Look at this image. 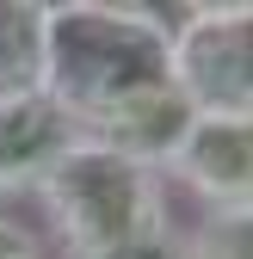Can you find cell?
Returning <instances> with one entry per match:
<instances>
[{
  "label": "cell",
  "mask_w": 253,
  "mask_h": 259,
  "mask_svg": "<svg viewBox=\"0 0 253 259\" xmlns=\"http://www.w3.org/2000/svg\"><path fill=\"white\" fill-rule=\"evenodd\" d=\"M185 123H192V111L179 105V93L173 87H154V93H142V99H130L123 111L99 117V123L87 130V142L117 148L123 160L161 173L167 160H173V148H179V136H185Z\"/></svg>",
  "instance_id": "6"
},
{
  "label": "cell",
  "mask_w": 253,
  "mask_h": 259,
  "mask_svg": "<svg viewBox=\"0 0 253 259\" xmlns=\"http://www.w3.org/2000/svg\"><path fill=\"white\" fill-rule=\"evenodd\" d=\"M167 80L192 117H253V13L179 7L167 37Z\"/></svg>",
  "instance_id": "3"
},
{
  "label": "cell",
  "mask_w": 253,
  "mask_h": 259,
  "mask_svg": "<svg viewBox=\"0 0 253 259\" xmlns=\"http://www.w3.org/2000/svg\"><path fill=\"white\" fill-rule=\"evenodd\" d=\"M0 259H50L44 229H31V222H19V216L0 210Z\"/></svg>",
  "instance_id": "10"
},
{
  "label": "cell",
  "mask_w": 253,
  "mask_h": 259,
  "mask_svg": "<svg viewBox=\"0 0 253 259\" xmlns=\"http://www.w3.org/2000/svg\"><path fill=\"white\" fill-rule=\"evenodd\" d=\"M37 210L50 222V235L62 241L68 259L123 247L136 235L173 229V191L154 167H136L117 148L99 142H74L56 160V173L37 185Z\"/></svg>",
  "instance_id": "2"
},
{
  "label": "cell",
  "mask_w": 253,
  "mask_h": 259,
  "mask_svg": "<svg viewBox=\"0 0 253 259\" xmlns=\"http://www.w3.org/2000/svg\"><path fill=\"white\" fill-rule=\"evenodd\" d=\"M87 259H179V222L154 229V235H136L123 247H105V253H87Z\"/></svg>",
  "instance_id": "9"
},
{
  "label": "cell",
  "mask_w": 253,
  "mask_h": 259,
  "mask_svg": "<svg viewBox=\"0 0 253 259\" xmlns=\"http://www.w3.org/2000/svg\"><path fill=\"white\" fill-rule=\"evenodd\" d=\"M80 142V123L50 93L0 99V198H37V185L56 173V160Z\"/></svg>",
  "instance_id": "5"
},
{
  "label": "cell",
  "mask_w": 253,
  "mask_h": 259,
  "mask_svg": "<svg viewBox=\"0 0 253 259\" xmlns=\"http://www.w3.org/2000/svg\"><path fill=\"white\" fill-rule=\"evenodd\" d=\"M161 179L198 198L204 216H253V117H192Z\"/></svg>",
  "instance_id": "4"
},
{
  "label": "cell",
  "mask_w": 253,
  "mask_h": 259,
  "mask_svg": "<svg viewBox=\"0 0 253 259\" xmlns=\"http://www.w3.org/2000/svg\"><path fill=\"white\" fill-rule=\"evenodd\" d=\"M179 7H130V0H56L44 7V93L80 123L123 111L130 99L167 80V37Z\"/></svg>",
  "instance_id": "1"
},
{
  "label": "cell",
  "mask_w": 253,
  "mask_h": 259,
  "mask_svg": "<svg viewBox=\"0 0 253 259\" xmlns=\"http://www.w3.org/2000/svg\"><path fill=\"white\" fill-rule=\"evenodd\" d=\"M44 87V0H0V99Z\"/></svg>",
  "instance_id": "7"
},
{
  "label": "cell",
  "mask_w": 253,
  "mask_h": 259,
  "mask_svg": "<svg viewBox=\"0 0 253 259\" xmlns=\"http://www.w3.org/2000/svg\"><path fill=\"white\" fill-rule=\"evenodd\" d=\"M179 259H253V216H198L179 229Z\"/></svg>",
  "instance_id": "8"
}]
</instances>
